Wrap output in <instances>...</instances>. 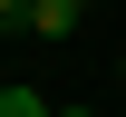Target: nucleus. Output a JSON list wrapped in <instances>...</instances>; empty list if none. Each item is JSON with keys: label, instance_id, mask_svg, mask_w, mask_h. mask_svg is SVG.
<instances>
[{"label": "nucleus", "instance_id": "nucleus-2", "mask_svg": "<svg viewBox=\"0 0 126 117\" xmlns=\"http://www.w3.org/2000/svg\"><path fill=\"white\" fill-rule=\"evenodd\" d=\"M0 117H48V98H39V88H19V78H10V88H0Z\"/></svg>", "mask_w": 126, "mask_h": 117}, {"label": "nucleus", "instance_id": "nucleus-5", "mask_svg": "<svg viewBox=\"0 0 126 117\" xmlns=\"http://www.w3.org/2000/svg\"><path fill=\"white\" fill-rule=\"evenodd\" d=\"M116 68H126V59H116Z\"/></svg>", "mask_w": 126, "mask_h": 117}, {"label": "nucleus", "instance_id": "nucleus-1", "mask_svg": "<svg viewBox=\"0 0 126 117\" xmlns=\"http://www.w3.org/2000/svg\"><path fill=\"white\" fill-rule=\"evenodd\" d=\"M78 10H87V0H29V10H19V29H39V39H68V29H78Z\"/></svg>", "mask_w": 126, "mask_h": 117}, {"label": "nucleus", "instance_id": "nucleus-4", "mask_svg": "<svg viewBox=\"0 0 126 117\" xmlns=\"http://www.w3.org/2000/svg\"><path fill=\"white\" fill-rule=\"evenodd\" d=\"M58 117H97V107H58Z\"/></svg>", "mask_w": 126, "mask_h": 117}, {"label": "nucleus", "instance_id": "nucleus-3", "mask_svg": "<svg viewBox=\"0 0 126 117\" xmlns=\"http://www.w3.org/2000/svg\"><path fill=\"white\" fill-rule=\"evenodd\" d=\"M19 10H29V0H0V20H19Z\"/></svg>", "mask_w": 126, "mask_h": 117}]
</instances>
